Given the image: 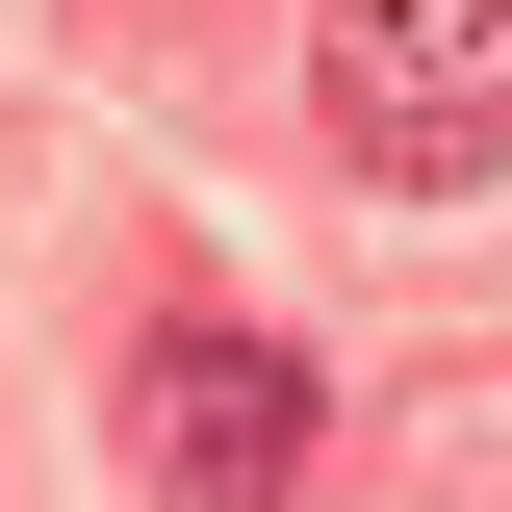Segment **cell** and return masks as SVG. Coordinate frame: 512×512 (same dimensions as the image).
Instances as JSON below:
<instances>
[{"label": "cell", "instance_id": "cell-2", "mask_svg": "<svg viewBox=\"0 0 512 512\" xmlns=\"http://www.w3.org/2000/svg\"><path fill=\"white\" fill-rule=\"evenodd\" d=\"M308 436H333V384L282 359V333H231V308H180L154 359H128V461H154V512H282Z\"/></svg>", "mask_w": 512, "mask_h": 512}, {"label": "cell", "instance_id": "cell-1", "mask_svg": "<svg viewBox=\"0 0 512 512\" xmlns=\"http://www.w3.org/2000/svg\"><path fill=\"white\" fill-rule=\"evenodd\" d=\"M308 103H333V154H359L384 205H461V180H512V0H333Z\"/></svg>", "mask_w": 512, "mask_h": 512}]
</instances>
